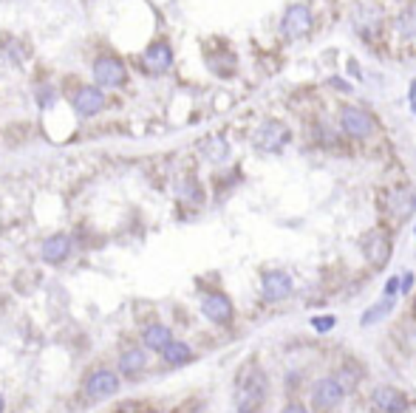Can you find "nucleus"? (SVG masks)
<instances>
[{
  "mask_svg": "<svg viewBox=\"0 0 416 413\" xmlns=\"http://www.w3.org/2000/svg\"><path fill=\"white\" fill-rule=\"evenodd\" d=\"M270 394V379H266L263 368L249 363L235 382V413H258Z\"/></svg>",
  "mask_w": 416,
  "mask_h": 413,
  "instance_id": "f257e3e1",
  "label": "nucleus"
},
{
  "mask_svg": "<svg viewBox=\"0 0 416 413\" xmlns=\"http://www.w3.org/2000/svg\"><path fill=\"white\" fill-rule=\"evenodd\" d=\"M312 410H317V413H332V410H337L340 405H343V399H346V391H343V385L337 382V376H320L314 385H312Z\"/></svg>",
  "mask_w": 416,
  "mask_h": 413,
  "instance_id": "f03ea898",
  "label": "nucleus"
},
{
  "mask_svg": "<svg viewBox=\"0 0 416 413\" xmlns=\"http://www.w3.org/2000/svg\"><path fill=\"white\" fill-rule=\"evenodd\" d=\"M371 413H410V399L397 385H374L368 394Z\"/></svg>",
  "mask_w": 416,
  "mask_h": 413,
  "instance_id": "7ed1b4c3",
  "label": "nucleus"
},
{
  "mask_svg": "<svg viewBox=\"0 0 416 413\" xmlns=\"http://www.w3.org/2000/svg\"><path fill=\"white\" fill-rule=\"evenodd\" d=\"M340 131L351 139H368L377 131L374 116L357 105H343L340 108Z\"/></svg>",
  "mask_w": 416,
  "mask_h": 413,
  "instance_id": "20e7f679",
  "label": "nucleus"
},
{
  "mask_svg": "<svg viewBox=\"0 0 416 413\" xmlns=\"http://www.w3.org/2000/svg\"><path fill=\"white\" fill-rule=\"evenodd\" d=\"M261 294H263V300H270V303H281V300H289L292 294H294V280L289 272L283 269H266L261 275Z\"/></svg>",
  "mask_w": 416,
  "mask_h": 413,
  "instance_id": "39448f33",
  "label": "nucleus"
},
{
  "mask_svg": "<svg viewBox=\"0 0 416 413\" xmlns=\"http://www.w3.org/2000/svg\"><path fill=\"white\" fill-rule=\"evenodd\" d=\"M289 139H292L289 128H286L283 122H275V119H266V122L255 131V136H252L255 147H258V151H263V153H278V151H283V147L289 144Z\"/></svg>",
  "mask_w": 416,
  "mask_h": 413,
  "instance_id": "423d86ee",
  "label": "nucleus"
},
{
  "mask_svg": "<svg viewBox=\"0 0 416 413\" xmlns=\"http://www.w3.org/2000/svg\"><path fill=\"white\" fill-rule=\"evenodd\" d=\"M201 314L216 323V326H229V323L235 320V306L229 300V294L224 291H207L201 298Z\"/></svg>",
  "mask_w": 416,
  "mask_h": 413,
  "instance_id": "0eeeda50",
  "label": "nucleus"
},
{
  "mask_svg": "<svg viewBox=\"0 0 416 413\" xmlns=\"http://www.w3.org/2000/svg\"><path fill=\"white\" fill-rule=\"evenodd\" d=\"M363 255H366V260L371 263L374 269H382L385 263L391 260V255H394L391 238H388V235H385L382 229H371L366 238H363Z\"/></svg>",
  "mask_w": 416,
  "mask_h": 413,
  "instance_id": "6e6552de",
  "label": "nucleus"
},
{
  "mask_svg": "<svg viewBox=\"0 0 416 413\" xmlns=\"http://www.w3.org/2000/svg\"><path fill=\"white\" fill-rule=\"evenodd\" d=\"M94 79H97L100 88H119V85H125V79H128V68H125V63L119 60V57L105 54V57H100V60L94 63Z\"/></svg>",
  "mask_w": 416,
  "mask_h": 413,
  "instance_id": "1a4fd4ad",
  "label": "nucleus"
},
{
  "mask_svg": "<svg viewBox=\"0 0 416 413\" xmlns=\"http://www.w3.org/2000/svg\"><path fill=\"white\" fill-rule=\"evenodd\" d=\"M312 23H314V20H312L309 6L294 3V6L286 9V15H283V20H281V32H283V37L297 40V37H306V35L312 32Z\"/></svg>",
  "mask_w": 416,
  "mask_h": 413,
  "instance_id": "9d476101",
  "label": "nucleus"
},
{
  "mask_svg": "<svg viewBox=\"0 0 416 413\" xmlns=\"http://www.w3.org/2000/svg\"><path fill=\"white\" fill-rule=\"evenodd\" d=\"M116 391H119V376H116V371L100 368V371H94L91 376L85 379V396L94 399V402L108 399V396H113Z\"/></svg>",
  "mask_w": 416,
  "mask_h": 413,
  "instance_id": "9b49d317",
  "label": "nucleus"
},
{
  "mask_svg": "<svg viewBox=\"0 0 416 413\" xmlns=\"http://www.w3.org/2000/svg\"><path fill=\"white\" fill-rule=\"evenodd\" d=\"M385 210H388V215H394L397 221H405L416 210V190L391 187L388 193H385Z\"/></svg>",
  "mask_w": 416,
  "mask_h": 413,
  "instance_id": "f8f14e48",
  "label": "nucleus"
},
{
  "mask_svg": "<svg viewBox=\"0 0 416 413\" xmlns=\"http://www.w3.org/2000/svg\"><path fill=\"white\" fill-rule=\"evenodd\" d=\"M142 63L151 74H164L173 66V48L164 40H159L153 46H147V51L142 54Z\"/></svg>",
  "mask_w": 416,
  "mask_h": 413,
  "instance_id": "ddd939ff",
  "label": "nucleus"
},
{
  "mask_svg": "<svg viewBox=\"0 0 416 413\" xmlns=\"http://www.w3.org/2000/svg\"><path fill=\"white\" fill-rule=\"evenodd\" d=\"M105 108V94L100 91V88H94V85H85V88H79L77 91V97H74V111L79 113V116H97L100 111Z\"/></svg>",
  "mask_w": 416,
  "mask_h": 413,
  "instance_id": "4468645a",
  "label": "nucleus"
},
{
  "mask_svg": "<svg viewBox=\"0 0 416 413\" xmlns=\"http://www.w3.org/2000/svg\"><path fill=\"white\" fill-rule=\"evenodd\" d=\"M68 255H71V238L63 232L48 235V238L43 241V247H40V258L46 263H63Z\"/></svg>",
  "mask_w": 416,
  "mask_h": 413,
  "instance_id": "2eb2a0df",
  "label": "nucleus"
},
{
  "mask_svg": "<svg viewBox=\"0 0 416 413\" xmlns=\"http://www.w3.org/2000/svg\"><path fill=\"white\" fill-rule=\"evenodd\" d=\"M354 26L360 35H377V28L382 26V15L377 6H357L354 9Z\"/></svg>",
  "mask_w": 416,
  "mask_h": 413,
  "instance_id": "dca6fc26",
  "label": "nucleus"
},
{
  "mask_svg": "<svg viewBox=\"0 0 416 413\" xmlns=\"http://www.w3.org/2000/svg\"><path fill=\"white\" fill-rule=\"evenodd\" d=\"M142 343L144 348H151V351H164L170 343H173V332L170 326H164V323H153V326H147L144 334H142Z\"/></svg>",
  "mask_w": 416,
  "mask_h": 413,
  "instance_id": "f3484780",
  "label": "nucleus"
},
{
  "mask_svg": "<svg viewBox=\"0 0 416 413\" xmlns=\"http://www.w3.org/2000/svg\"><path fill=\"white\" fill-rule=\"evenodd\" d=\"M394 306H397V300H388V298L377 300L374 306H368V309L363 311V317H360V326H363V329H368V326H377V323H382L385 317H391Z\"/></svg>",
  "mask_w": 416,
  "mask_h": 413,
  "instance_id": "a211bd4d",
  "label": "nucleus"
},
{
  "mask_svg": "<svg viewBox=\"0 0 416 413\" xmlns=\"http://www.w3.org/2000/svg\"><path fill=\"white\" fill-rule=\"evenodd\" d=\"M162 360L167 363V365H187V363H193V348L185 343V340H173L164 351H162Z\"/></svg>",
  "mask_w": 416,
  "mask_h": 413,
  "instance_id": "6ab92c4d",
  "label": "nucleus"
},
{
  "mask_svg": "<svg viewBox=\"0 0 416 413\" xmlns=\"http://www.w3.org/2000/svg\"><path fill=\"white\" fill-rule=\"evenodd\" d=\"M144 368H147V354L139 351V348H131L119 357V371H122L125 376H139Z\"/></svg>",
  "mask_w": 416,
  "mask_h": 413,
  "instance_id": "aec40b11",
  "label": "nucleus"
},
{
  "mask_svg": "<svg viewBox=\"0 0 416 413\" xmlns=\"http://www.w3.org/2000/svg\"><path fill=\"white\" fill-rule=\"evenodd\" d=\"M334 376H337V382L343 385V391H346V394H351V391H357V385H360V379H363V368H357V365H354V360H348V363H343V365H340V371H337Z\"/></svg>",
  "mask_w": 416,
  "mask_h": 413,
  "instance_id": "412c9836",
  "label": "nucleus"
},
{
  "mask_svg": "<svg viewBox=\"0 0 416 413\" xmlns=\"http://www.w3.org/2000/svg\"><path fill=\"white\" fill-rule=\"evenodd\" d=\"M201 153L210 159V162H224V159L229 156V144H227L221 136H210V139H204Z\"/></svg>",
  "mask_w": 416,
  "mask_h": 413,
  "instance_id": "4be33fe9",
  "label": "nucleus"
},
{
  "mask_svg": "<svg viewBox=\"0 0 416 413\" xmlns=\"http://www.w3.org/2000/svg\"><path fill=\"white\" fill-rule=\"evenodd\" d=\"M397 32L402 40H416V6L402 9V15L397 17Z\"/></svg>",
  "mask_w": 416,
  "mask_h": 413,
  "instance_id": "5701e85b",
  "label": "nucleus"
},
{
  "mask_svg": "<svg viewBox=\"0 0 416 413\" xmlns=\"http://www.w3.org/2000/svg\"><path fill=\"white\" fill-rule=\"evenodd\" d=\"M178 198L187 201V204H201L204 201V193H201V184L196 179H182L178 182Z\"/></svg>",
  "mask_w": 416,
  "mask_h": 413,
  "instance_id": "b1692460",
  "label": "nucleus"
},
{
  "mask_svg": "<svg viewBox=\"0 0 416 413\" xmlns=\"http://www.w3.org/2000/svg\"><path fill=\"white\" fill-rule=\"evenodd\" d=\"M334 326H337V317H334V314H314V317H312V329H314L317 334H329Z\"/></svg>",
  "mask_w": 416,
  "mask_h": 413,
  "instance_id": "393cba45",
  "label": "nucleus"
},
{
  "mask_svg": "<svg viewBox=\"0 0 416 413\" xmlns=\"http://www.w3.org/2000/svg\"><path fill=\"white\" fill-rule=\"evenodd\" d=\"M402 294V280L399 275H391L388 280H385V289H382V298H388V300H397Z\"/></svg>",
  "mask_w": 416,
  "mask_h": 413,
  "instance_id": "a878e982",
  "label": "nucleus"
},
{
  "mask_svg": "<svg viewBox=\"0 0 416 413\" xmlns=\"http://www.w3.org/2000/svg\"><path fill=\"white\" fill-rule=\"evenodd\" d=\"M54 99H57V91H54L51 85H43V88H37V102H40V108H48Z\"/></svg>",
  "mask_w": 416,
  "mask_h": 413,
  "instance_id": "bb28decb",
  "label": "nucleus"
},
{
  "mask_svg": "<svg viewBox=\"0 0 416 413\" xmlns=\"http://www.w3.org/2000/svg\"><path fill=\"white\" fill-rule=\"evenodd\" d=\"M281 413H309V407H306L303 402H297V399H292V402H286V405L281 407Z\"/></svg>",
  "mask_w": 416,
  "mask_h": 413,
  "instance_id": "cd10ccee",
  "label": "nucleus"
},
{
  "mask_svg": "<svg viewBox=\"0 0 416 413\" xmlns=\"http://www.w3.org/2000/svg\"><path fill=\"white\" fill-rule=\"evenodd\" d=\"M329 85H332V88H337L340 94H351V91H354L351 82H346V79H340V77H329Z\"/></svg>",
  "mask_w": 416,
  "mask_h": 413,
  "instance_id": "c85d7f7f",
  "label": "nucleus"
},
{
  "mask_svg": "<svg viewBox=\"0 0 416 413\" xmlns=\"http://www.w3.org/2000/svg\"><path fill=\"white\" fill-rule=\"evenodd\" d=\"M408 105H410V113L416 116V79H410L408 85Z\"/></svg>",
  "mask_w": 416,
  "mask_h": 413,
  "instance_id": "c756f323",
  "label": "nucleus"
},
{
  "mask_svg": "<svg viewBox=\"0 0 416 413\" xmlns=\"http://www.w3.org/2000/svg\"><path fill=\"white\" fill-rule=\"evenodd\" d=\"M402 294H410V289H413V283H416V278H413V272H405L402 278Z\"/></svg>",
  "mask_w": 416,
  "mask_h": 413,
  "instance_id": "7c9ffc66",
  "label": "nucleus"
},
{
  "mask_svg": "<svg viewBox=\"0 0 416 413\" xmlns=\"http://www.w3.org/2000/svg\"><path fill=\"white\" fill-rule=\"evenodd\" d=\"M3 407H6V402H3V394H0V413H3Z\"/></svg>",
  "mask_w": 416,
  "mask_h": 413,
  "instance_id": "2f4dec72",
  "label": "nucleus"
},
{
  "mask_svg": "<svg viewBox=\"0 0 416 413\" xmlns=\"http://www.w3.org/2000/svg\"><path fill=\"white\" fill-rule=\"evenodd\" d=\"M151 413H162V410H151Z\"/></svg>",
  "mask_w": 416,
  "mask_h": 413,
  "instance_id": "473e14b6",
  "label": "nucleus"
},
{
  "mask_svg": "<svg viewBox=\"0 0 416 413\" xmlns=\"http://www.w3.org/2000/svg\"><path fill=\"white\" fill-rule=\"evenodd\" d=\"M413 235H416V229H413Z\"/></svg>",
  "mask_w": 416,
  "mask_h": 413,
  "instance_id": "72a5a7b5",
  "label": "nucleus"
}]
</instances>
